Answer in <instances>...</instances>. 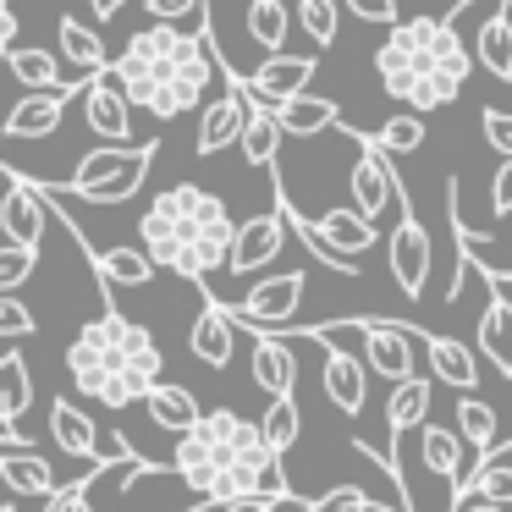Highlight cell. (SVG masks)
<instances>
[{"label": "cell", "instance_id": "6da1fadb", "mask_svg": "<svg viewBox=\"0 0 512 512\" xmlns=\"http://www.w3.org/2000/svg\"><path fill=\"white\" fill-rule=\"evenodd\" d=\"M171 474L188 490H199L204 501H237V496L298 501L287 485V468H281V452L265 435V424L243 419V413H232V408L204 413L193 430L177 435Z\"/></svg>", "mask_w": 512, "mask_h": 512}, {"label": "cell", "instance_id": "7a4b0ae2", "mask_svg": "<svg viewBox=\"0 0 512 512\" xmlns=\"http://www.w3.org/2000/svg\"><path fill=\"white\" fill-rule=\"evenodd\" d=\"M116 78L127 83L138 111H149L155 122H171V116L204 111V100L226 83V67L204 23L199 34L177 23H149L116 50Z\"/></svg>", "mask_w": 512, "mask_h": 512}, {"label": "cell", "instance_id": "3957f363", "mask_svg": "<svg viewBox=\"0 0 512 512\" xmlns=\"http://www.w3.org/2000/svg\"><path fill=\"white\" fill-rule=\"evenodd\" d=\"M232 237H237V221L226 210V199L199 188V182H171L138 215V243L155 254V265L182 281H199V287L215 270H226Z\"/></svg>", "mask_w": 512, "mask_h": 512}, {"label": "cell", "instance_id": "277c9868", "mask_svg": "<svg viewBox=\"0 0 512 512\" xmlns=\"http://www.w3.org/2000/svg\"><path fill=\"white\" fill-rule=\"evenodd\" d=\"M479 67L474 45H463L452 17H402L375 50L380 89L408 111H441L463 94L468 72Z\"/></svg>", "mask_w": 512, "mask_h": 512}, {"label": "cell", "instance_id": "5b68a950", "mask_svg": "<svg viewBox=\"0 0 512 512\" xmlns=\"http://www.w3.org/2000/svg\"><path fill=\"white\" fill-rule=\"evenodd\" d=\"M166 358L160 342L149 336V325L127 320L122 309H105L100 320H89L67 347V375L78 391H89L105 408H133L149 397V386L160 380Z\"/></svg>", "mask_w": 512, "mask_h": 512}, {"label": "cell", "instance_id": "8992f818", "mask_svg": "<svg viewBox=\"0 0 512 512\" xmlns=\"http://www.w3.org/2000/svg\"><path fill=\"white\" fill-rule=\"evenodd\" d=\"M155 149L160 144L89 149V155L78 160V171H72L67 193H78V199H89V204H122V199H133L138 182H144L149 166H155Z\"/></svg>", "mask_w": 512, "mask_h": 512}, {"label": "cell", "instance_id": "52a82bcc", "mask_svg": "<svg viewBox=\"0 0 512 512\" xmlns=\"http://www.w3.org/2000/svg\"><path fill=\"white\" fill-rule=\"evenodd\" d=\"M347 193H353V210L369 215V221H386L391 210H408L402 199V182H397V166H391V149L380 138H358V160L347 171Z\"/></svg>", "mask_w": 512, "mask_h": 512}, {"label": "cell", "instance_id": "ba28073f", "mask_svg": "<svg viewBox=\"0 0 512 512\" xmlns=\"http://www.w3.org/2000/svg\"><path fill=\"white\" fill-rule=\"evenodd\" d=\"M303 292H309V276H303V270H281V276L254 281L248 298L232 303V314H237L243 331H287L303 309Z\"/></svg>", "mask_w": 512, "mask_h": 512}, {"label": "cell", "instance_id": "9c48e42d", "mask_svg": "<svg viewBox=\"0 0 512 512\" xmlns=\"http://www.w3.org/2000/svg\"><path fill=\"white\" fill-rule=\"evenodd\" d=\"M78 111H83V127L100 138H111V144H127L133 138V94H127V83L116 78V67L105 72H89V83H83L78 94Z\"/></svg>", "mask_w": 512, "mask_h": 512}, {"label": "cell", "instance_id": "30bf717a", "mask_svg": "<svg viewBox=\"0 0 512 512\" xmlns=\"http://www.w3.org/2000/svg\"><path fill=\"white\" fill-rule=\"evenodd\" d=\"M248 111H254V94L237 72H226V83L204 100V116H199V155H221V149L243 144V127H248Z\"/></svg>", "mask_w": 512, "mask_h": 512}, {"label": "cell", "instance_id": "8fae6325", "mask_svg": "<svg viewBox=\"0 0 512 512\" xmlns=\"http://www.w3.org/2000/svg\"><path fill=\"white\" fill-rule=\"evenodd\" d=\"M287 226H292L287 221V204H281V193H276V204H270V210L248 215V221L237 226L226 270H232V276H254V270H265L270 259L281 254V243H287Z\"/></svg>", "mask_w": 512, "mask_h": 512}, {"label": "cell", "instance_id": "7c38bea8", "mask_svg": "<svg viewBox=\"0 0 512 512\" xmlns=\"http://www.w3.org/2000/svg\"><path fill=\"white\" fill-rule=\"evenodd\" d=\"M386 259H391V281H397L408 298H424V281H430V265H435V243L430 232L419 226V215L402 210L397 226L386 237Z\"/></svg>", "mask_w": 512, "mask_h": 512}, {"label": "cell", "instance_id": "4fadbf2b", "mask_svg": "<svg viewBox=\"0 0 512 512\" xmlns=\"http://www.w3.org/2000/svg\"><path fill=\"white\" fill-rule=\"evenodd\" d=\"M358 325H364V358L375 375H386L391 386L419 375V358H413V347H424L419 325H397V320H358Z\"/></svg>", "mask_w": 512, "mask_h": 512}, {"label": "cell", "instance_id": "5bb4252c", "mask_svg": "<svg viewBox=\"0 0 512 512\" xmlns=\"http://www.w3.org/2000/svg\"><path fill=\"white\" fill-rule=\"evenodd\" d=\"M0 182H6V193H0V232H6V243H34L39 248V237H45V215H50L45 188H34L17 166L0 171Z\"/></svg>", "mask_w": 512, "mask_h": 512}, {"label": "cell", "instance_id": "9a60e30c", "mask_svg": "<svg viewBox=\"0 0 512 512\" xmlns=\"http://www.w3.org/2000/svg\"><path fill=\"white\" fill-rule=\"evenodd\" d=\"M314 72H320V61H314L309 50H276V56H265L243 83H248V94H254V100L281 105V100H292V94L309 89Z\"/></svg>", "mask_w": 512, "mask_h": 512}, {"label": "cell", "instance_id": "2e32d148", "mask_svg": "<svg viewBox=\"0 0 512 512\" xmlns=\"http://www.w3.org/2000/svg\"><path fill=\"white\" fill-rule=\"evenodd\" d=\"M78 94H83V89H28L23 100L6 111V122H0V138H6V144H23V138H50Z\"/></svg>", "mask_w": 512, "mask_h": 512}, {"label": "cell", "instance_id": "e0dca14e", "mask_svg": "<svg viewBox=\"0 0 512 512\" xmlns=\"http://www.w3.org/2000/svg\"><path fill=\"white\" fill-rule=\"evenodd\" d=\"M237 331H243V325H237L232 303H221V298L204 292V309H199V320H193V331H188L193 358L210 364V369H226V364H232V353H237Z\"/></svg>", "mask_w": 512, "mask_h": 512}, {"label": "cell", "instance_id": "ac0fdd59", "mask_svg": "<svg viewBox=\"0 0 512 512\" xmlns=\"http://www.w3.org/2000/svg\"><path fill=\"white\" fill-rule=\"evenodd\" d=\"M479 353L501 380H512V298L501 292V276L485 270V314H479Z\"/></svg>", "mask_w": 512, "mask_h": 512}, {"label": "cell", "instance_id": "d6986e66", "mask_svg": "<svg viewBox=\"0 0 512 512\" xmlns=\"http://www.w3.org/2000/svg\"><path fill=\"white\" fill-rule=\"evenodd\" d=\"M369 358H358L353 347H331L325 342V391H331V402L347 413V419H358L369 402Z\"/></svg>", "mask_w": 512, "mask_h": 512}, {"label": "cell", "instance_id": "ffe728a7", "mask_svg": "<svg viewBox=\"0 0 512 512\" xmlns=\"http://www.w3.org/2000/svg\"><path fill=\"white\" fill-rule=\"evenodd\" d=\"M34 402V380H28V358L17 347L0 353V441L23 446V413Z\"/></svg>", "mask_w": 512, "mask_h": 512}, {"label": "cell", "instance_id": "44dd1931", "mask_svg": "<svg viewBox=\"0 0 512 512\" xmlns=\"http://www.w3.org/2000/svg\"><path fill=\"white\" fill-rule=\"evenodd\" d=\"M50 435H56V446H61L67 457H78V463H105V457H100L105 430L78 408V402H67V397L50 402Z\"/></svg>", "mask_w": 512, "mask_h": 512}, {"label": "cell", "instance_id": "7402d4cb", "mask_svg": "<svg viewBox=\"0 0 512 512\" xmlns=\"http://www.w3.org/2000/svg\"><path fill=\"white\" fill-rule=\"evenodd\" d=\"M430 397H435V386L424 375H408V380H397L391 386V397H386V430H391V463H397V441L408 430H424L430 424ZM402 474V468H397Z\"/></svg>", "mask_w": 512, "mask_h": 512}, {"label": "cell", "instance_id": "603a6c76", "mask_svg": "<svg viewBox=\"0 0 512 512\" xmlns=\"http://www.w3.org/2000/svg\"><path fill=\"white\" fill-rule=\"evenodd\" d=\"M248 369H254V386L270 391V397H287L298 386V358L281 342L276 331H254V353H248Z\"/></svg>", "mask_w": 512, "mask_h": 512}, {"label": "cell", "instance_id": "cb8c5ba5", "mask_svg": "<svg viewBox=\"0 0 512 512\" xmlns=\"http://www.w3.org/2000/svg\"><path fill=\"white\" fill-rule=\"evenodd\" d=\"M419 336H424L430 375L441 380V386H452V391H474V386H479V358H474V347H463L457 336H430V331H419Z\"/></svg>", "mask_w": 512, "mask_h": 512}, {"label": "cell", "instance_id": "d4e9b609", "mask_svg": "<svg viewBox=\"0 0 512 512\" xmlns=\"http://www.w3.org/2000/svg\"><path fill=\"white\" fill-rule=\"evenodd\" d=\"M314 232H320L325 243L336 248V254H347V259L369 254V248L380 243V226L369 221V215H358L353 204H336V210H325L320 221H314Z\"/></svg>", "mask_w": 512, "mask_h": 512}, {"label": "cell", "instance_id": "484cf974", "mask_svg": "<svg viewBox=\"0 0 512 512\" xmlns=\"http://www.w3.org/2000/svg\"><path fill=\"white\" fill-rule=\"evenodd\" d=\"M468 496H485V501H501V507H512V441L496 446V452H479V463L463 474V485H457V501Z\"/></svg>", "mask_w": 512, "mask_h": 512}, {"label": "cell", "instance_id": "4316f807", "mask_svg": "<svg viewBox=\"0 0 512 512\" xmlns=\"http://www.w3.org/2000/svg\"><path fill=\"white\" fill-rule=\"evenodd\" d=\"M474 56H479V67H485L490 78L512 83V6H507V0H496V12L479 23Z\"/></svg>", "mask_w": 512, "mask_h": 512}, {"label": "cell", "instance_id": "83f0119b", "mask_svg": "<svg viewBox=\"0 0 512 512\" xmlns=\"http://www.w3.org/2000/svg\"><path fill=\"white\" fill-rule=\"evenodd\" d=\"M0 479H6V490H12V496H45L50 501L61 490L56 468H50L45 457L23 452V446H6V452H0Z\"/></svg>", "mask_w": 512, "mask_h": 512}, {"label": "cell", "instance_id": "f1b7e54d", "mask_svg": "<svg viewBox=\"0 0 512 512\" xmlns=\"http://www.w3.org/2000/svg\"><path fill=\"white\" fill-rule=\"evenodd\" d=\"M94 276L105 281V287H149L155 281V254H149L144 243L138 248H100V254H89Z\"/></svg>", "mask_w": 512, "mask_h": 512}, {"label": "cell", "instance_id": "f546056e", "mask_svg": "<svg viewBox=\"0 0 512 512\" xmlns=\"http://www.w3.org/2000/svg\"><path fill=\"white\" fill-rule=\"evenodd\" d=\"M270 111L281 116V127L287 133H298V138H314V133H331V127H342V105L336 100H325V94H292V100H281V105H270Z\"/></svg>", "mask_w": 512, "mask_h": 512}, {"label": "cell", "instance_id": "4dcf8cb0", "mask_svg": "<svg viewBox=\"0 0 512 512\" xmlns=\"http://www.w3.org/2000/svg\"><path fill=\"white\" fill-rule=\"evenodd\" d=\"M144 408H149V419H155L160 430H171V435L193 430V424L204 419V408L193 402V391L177 386V380H155V386H149V397H144Z\"/></svg>", "mask_w": 512, "mask_h": 512}, {"label": "cell", "instance_id": "1f68e13d", "mask_svg": "<svg viewBox=\"0 0 512 512\" xmlns=\"http://www.w3.org/2000/svg\"><path fill=\"white\" fill-rule=\"evenodd\" d=\"M281 133H287V127H281V116L270 111L265 100H254V111H248V127H243V160L254 171H276V155H281Z\"/></svg>", "mask_w": 512, "mask_h": 512}, {"label": "cell", "instance_id": "d6a6232c", "mask_svg": "<svg viewBox=\"0 0 512 512\" xmlns=\"http://www.w3.org/2000/svg\"><path fill=\"white\" fill-rule=\"evenodd\" d=\"M419 457L430 474L452 479V485H463V430H441V424H424L419 430Z\"/></svg>", "mask_w": 512, "mask_h": 512}, {"label": "cell", "instance_id": "836d02e7", "mask_svg": "<svg viewBox=\"0 0 512 512\" xmlns=\"http://www.w3.org/2000/svg\"><path fill=\"white\" fill-rule=\"evenodd\" d=\"M61 56H67L78 72H105V67H116V56L105 50V39L94 34L83 17H61Z\"/></svg>", "mask_w": 512, "mask_h": 512}, {"label": "cell", "instance_id": "e575fe53", "mask_svg": "<svg viewBox=\"0 0 512 512\" xmlns=\"http://www.w3.org/2000/svg\"><path fill=\"white\" fill-rule=\"evenodd\" d=\"M6 67H12V78H17V83H28V89H83V83H89V72H83L78 83H67L50 50H28V45L6 50Z\"/></svg>", "mask_w": 512, "mask_h": 512}, {"label": "cell", "instance_id": "d590c367", "mask_svg": "<svg viewBox=\"0 0 512 512\" xmlns=\"http://www.w3.org/2000/svg\"><path fill=\"white\" fill-rule=\"evenodd\" d=\"M292 17L298 12H287V0H248V39H254L265 56H276V50L287 45Z\"/></svg>", "mask_w": 512, "mask_h": 512}, {"label": "cell", "instance_id": "8d00e7d4", "mask_svg": "<svg viewBox=\"0 0 512 512\" xmlns=\"http://www.w3.org/2000/svg\"><path fill=\"white\" fill-rule=\"evenodd\" d=\"M298 12V28L309 34L314 50H331L336 45V28H342V0H292Z\"/></svg>", "mask_w": 512, "mask_h": 512}, {"label": "cell", "instance_id": "74e56055", "mask_svg": "<svg viewBox=\"0 0 512 512\" xmlns=\"http://www.w3.org/2000/svg\"><path fill=\"white\" fill-rule=\"evenodd\" d=\"M457 430H463V441H474L479 452H496L501 446V419L490 402L479 397H457Z\"/></svg>", "mask_w": 512, "mask_h": 512}, {"label": "cell", "instance_id": "f35d334b", "mask_svg": "<svg viewBox=\"0 0 512 512\" xmlns=\"http://www.w3.org/2000/svg\"><path fill=\"white\" fill-rule=\"evenodd\" d=\"M265 435H270V446H276L281 457L292 452V441H298V430H303V419H298V402H292V391L287 397H270V408H265Z\"/></svg>", "mask_w": 512, "mask_h": 512}, {"label": "cell", "instance_id": "ab89813d", "mask_svg": "<svg viewBox=\"0 0 512 512\" xmlns=\"http://www.w3.org/2000/svg\"><path fill=\"white\" fill-rule=\"evenodd\" d=\"M380 144L386 149H397V155H413V149H424V111H402V116H391L386 127H380Z\"/></svg>", "mask_w": 512, "mask_h": 512}, {"label": "cell", "instance_id": "60d3db41", "mask_svg": "<svg viewBox=\"0 0 512 512\" xmlns=\"http://www.w3.org/2000/svg\"><path fill=\"white\" fill-rule=\"evenodd\" d=\"M39 265V248L34 243H6L0 248V292H17Z\"/></svg>", "mask_w": 512, "mask_h": 512}, {"label": "cell", "instance_id": "b9f144b4", "mask_svg": "<svg viewBox=\"0 0 512 512\" xmlns=\"http://www.w3.org/2000/svg\"><path fill=\"white\" fill-rule=\"evenodd\" d=\"M298 512H375V501H369L364 485H336L320 501H298Z\"/></svg>", "mask_w": 512, "mask_h": 512}, {"label": "cell", "instance_id": "7bdbcfd3", "mask_svg": "<svg viewBox=\"0 0 512 512\" xmlns=\"http://www.w3.org/2000/svg\"><path fill=\"white\" fill-rule=\"evenodd\" d=\"M34 331V314H28V303L17 298V292H0V336L6 342H17V336Z\"/></svg>", "mask_w": 512, "mask_h": 512}, {"label": "cell", "instance_id": "ee69618b", "mask_svg": "<svg viewBox=\"0 0 512 512\" xmlns=\"http://www.w3.org/2000/svg\"><path fill=\"white\" fill-rule=\"evenodd\" d=\"M347 12L358 17V23H380V28H397V0H342Z\"/></svg>", "mask_w": 512, "mask_h": 512}, {"label": "cell", "instance_id": "f6af8a7d", "mask_svg": "<svg viewBox=\"0 0 512 512\" xmlns=\"http://www.w3.org/2000/svg\"><path fill=\"white\" fill-rule=\"evenodd\" d=\"M210 0H144L149 23H177V17H199Z\"/></svg>", "mask_w": 512, "mask_h": 512}, {"label": "cell", "instance_id": "bcb514c9", "mask_svg": "<svg viewBox=\"0 0 512 512\" xmlns=\"http://www.w3.org/2000/svg\"><path fill=\"white\" fill-rule=\"evenodd\" d=\"M479 127H485V144H490V149L512 155V116H507V111H485V116H479Z\"/></svg>", "mask_w": 512, "mask_h": 512}, {"label": "cell", "instance_id": "7dc6e473", "mask_svg": "<svg viewBox=\"0 0 512 512\" xmlns=\"http://www.w3.org/2000/svg\"><path fill=\"white\" fill-rule=\"evenodd\" d=\"M89 496H94V490H89V479H78V485L56 490V496H50V507H45V512H94V507H89Z\"/></svg>", "mask_w": 512, "mask_h": 512}, {"label": "cell", "instance_id": "c3c4849f", "mask_svg": "<svg viewBox=\"0 0 512 512\" xmlns=\"http://www.w3.org/2000/svg\"><path fill=\"white\" fill-rule=\"evenodd\" d=\"M490 210L512 215V155H501V171H496V182H490Z\"/></svg>", "mask_w": 512, "mask_h": 512}, {"label": "cell", "instance_id": "681fc988", "mask_svg": "<svg viewBox=\"0 0 512 512\" xmlns=\"http://www.w3.org/2000/svg\"><path fill=\"white\" fill-rule=\"evenodd\" d=\"M287 507L281 496H237V501H221V512H276Z\"/></svg>", "mask_w": 512, "mask_h": 512}, {"label": "cell", "instance_id": "f907efd6", "mask_svg": "<svg viewBox=\"0 0 512 512\" xmlns=\"http://www.w3.org/2000/svg\"><path fill=\"white\" fill-rule=\"evenodd\" d=\"M0 50H17V12L0 0Z\"/></svg>", "mask_w": 512, "mask_h": 512}, {"label": "cell", "instance_id": "816d5d0a", "mask_svg": "<svg viewBox=\"0 0 512 512\" xmlns=\"http://www.w3.org/2000/svg\"><path fill=\"white\" fill-rule=\"evenodd\" d=\"M452 512H507L501 501H485V496H468V501H457Z\"/></svg>", "mask_w": 512, "mask_h": 512}, {"label": "cell", "instance_id": "f5cc1de1", "mask_svg": "<svg viewBox=\"0 0 512 512\" xmlns=\"http://www.w3.org/2000/svg\"><path fill=\"white\" fill-rule=\"evenodd\" d=\"M122 6H127V0H89V12L100 17V23H105V17H116V12H122Z\"/></svg>", "mask_w": 512, "mask_h": 512}, {"label": "cell", "instance_id": "db71d44e", "mask_svg": "<svg viewBox=\"0 0 512 512\" xmlns=\"http://www.w3.org/2000/svg\"><path fill=\"white\" fill-rule=\"evenodd\" d=\"M496 276H507V281H512V270H496Z\"/></svg>", "mask_w": 512, "mask_h": 512}, {"label": "cell", "instance_id": "11a10c76", "mask_svg": "<svg viewBox=\"0 0 512 512\" xmlns=\"http://www.w3.org/2000/svg\"><path fill=\"white\" fill-rule=\"evenodd\" d=\"M507 6H512V0H507Z\"/></svg>", "mask_w": 512, "mask_h": 512}]
</instances>
